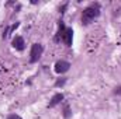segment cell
Segmentation results:
<instances>
[{
  "instance_id": "1",
  "label": "cell",
  "mask_w": 121,
  "mask_h": 119,
  "mask_svg": "<svg viewBox=\"0 0 121 119\" xmlns=\"http://www.w3.org/2000/svg\"><path fill=\"white\" fill-rule=\"evenodd\" d=\"M100 14V4L99 3H93L90 6H87L85 10H83V14H82V23L83 24H90L94 18H97Z\"/></svg>"
},
{
  "instance_id": "2",
  "label": "cell",
  "mask_w": 121,
  "mask_h": 119,
  "mask_svg": "<svg viewBox=\"0 0 121 119\" xmlns=\"http://www.w3.org/2000/svg\"><path fill=\"white\" fill-rule=\"evenodd\" d=\"M42 52H44L42 45H39V44H34V45L31 46V52H30V62L31 63L38 62V59H39L41 55H42Z\"/></svg>"
},
{
  "instance_id": "3",
  "label": "cell",
  "mask_w": 121,
  "mask_h": 119,
  "mask_svg": "<svg viewBox=\"0 0 121 119\" xmlns=\"http://www.w3.org/2000/svg\"><path fill=\"white\" fill-rule=\"evenodd\" d=\"M69 67H70V63L69 62H66V60H58L56 63H55V71L56 73H66L68 70H69Z\"/></svg>"
},
{
  "instance_id": "4",
  "label": "cell",
  "mask_w": 121,
  "mask_h": 119,
  "mask_svg": "<svg viewBox=\"0 0 121 119\" xmlns=\"http://www.w3.org/2000/svg\"><path fill=\"white\" fill-rule=\"evenodd\" d=\"M62 39H63V42L68 46H72V39H73V31H72V28H66L65 30L63 35H62Z\"/></svg>"
},
{
  "instance_id": "5",
  "label": "cell",
  "mask_w": 121,
  "mask_h": 119,
  "mask_svg": "<svg viewBox=\"0 0 121 119\" xmlns=\"http://www.w3.org/2000/svg\"><path fill=\"white\" fill-rule=\"evenodd\" d=\"M60 101H63V94H62V92H58V94H55V95L51 98V101H49V104H48V108L56 107L58 104H60Z\"/></svg>"
},
{
  "instance_id": "6",
  "label": "cell",
  "mask_w": 121,
  "mask_h": 119,
  "mask_svg": "<svg viewBox=\"0 0 121 119\" xmlns=\"http://www.w3.org/2000/svg\"><path fill=\"white\" fill-rule=\"evenodd\" d=\"M24 39L21 38V36H16L14 39H13V46L17 49V51H23L24 49Z\"/></svg>"
},
{
  "instance_id": "7",
  "label": "cell",
  "mask_w": 121,
  "mask_h": 119,
  "mask_svg": "<svg viewBox=\"0 0 121 119\" xmlns=\"http://www.w3.org/2000/svg\"><path fill=\"white\" fill-rule=\"evenodd\" d=\"M65 25H63V23H60L59 25V31H58V34H56V36H55V42H59V38H62V35H63V32H65Z\"/></svg>"
},
{
  "instance_id": "8",
  "label": "cell",
  "mask_w": 121,
  "mask_h": 119,
  "mask_svg": "<svg viewBox=\"0 0 121 119\" xmlns=\"http://www.w3.org/2000/svg\"><path fill=\"white\" fill-rule=\"evenodd\" d=\"M63 116H65V118H69V116H70V112H69V107H68V105H66L65 109H63Z\"/></svg>"
},
{
  "instance_id": "9",
  "label": "cell",
  "mask_w": 121,
  "mask_h": 119,
  "mask_svg": "<svg viewBox=\"0 0 121 119\" xmlns=\"http://www.w3.org/2000/svg\"><path fill=\"white\" fill-rule=\"evenodd\" d=\"M65 81H66L65 79H62V80H58V81L55 83V86H56V87H59V86H63V84H65Z\"/></svg>"
},
{
  "instance_id": "10",
  "label": "cell",
  "mask_w": 121,
  "mask_h": 119,
  "mask_svg": "<svg viewBox=\"0 0 121 119\" xmlns=\"http://www.w3.org/2000/svg\"><path fill=\"white\" fill-rule=\"evenodd\" d=\"M7 119H21V118H20L18 115H16V114H13V115H10V116H9Z\"/></svg>"
},
{
  "instance_id": "11",
  "label": "cell",
  "mask_w": 121,
  "mask_h": 119,
  "mask_svg": "<svg viewBox=\"0 0 121 119\" xmlns=\"http://www.w3.org/2000/svg\"><path fill=\"white\" fill-rule=\"evenodd\" d=\"M114 92H116V94H121V86H120V87H117V88L114 90Z\"/></svg>"
}]
</instances>
